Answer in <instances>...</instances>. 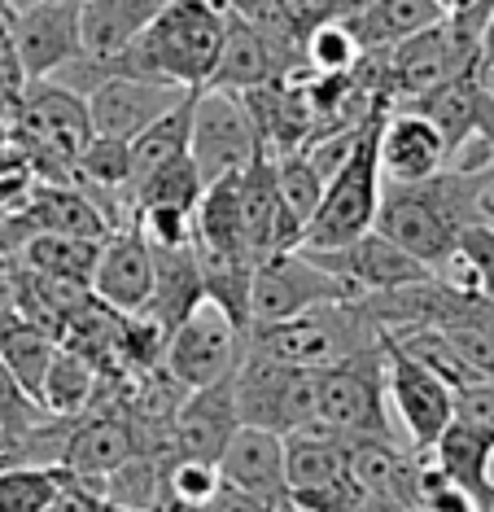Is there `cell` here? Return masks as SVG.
Masks as SVG:
<instances>
[{
    "mask_svg": "<svg viewBox=\"0 0 494 512\" xmlns=\"http://www.w3.org/2000/svg\"><path fill=\"white\" fill-rule=\"evenodd\" d=\"M228 31V5L223 0H171L140 36L114 57H92L105 75H132L149 84L202 88Z\"/></svg>",
    "mask_w": 494,
    "mask_h": 512,
    "instance_id": "6da1fadb",
    "label": "cell"
},
{
    "mask_svg": "<svg viewBox=\"0 0 494 512\" xmlns=\"http://www.w3.org/2000/svg\"><path fill=\"white\" fill-rule=\"evenodd\" d=\"M376 342H381V329L363 316L355 302H328V307H311L293 320L263 324V329L245 333V351L250 355L307 372H324Z\"/></svg>",
    "mask_w": 494,
    "mask_h": 512,
    "instance_id": "7a4b0ae2",
    "label": "cell"
},
{
    "mask_svg": "<svg viewBox=\"0 0 494 512\" xmlns=\"http://www.w3.org/2000/svg\"><path fill=\"white\" fill-rule=\"evenodd\" d=\"M381 114H372V119L363 123L350 158L328 176L320 206H315V215L307 219V228H302L298 250H337V246L355 241L359 232H368L376 224V202H381L376 132H381Z\"/></svg>",
    "mask_w": 494,
    "mask_h": 512,
    "instance_id": "3957f363",
    "label": "cell"
},
{
    "mask_svg": "<svg viewBox=\"0 0 494 512\" xmlns=\"http://www.w3.org/2000/svg\"><path fill=\"white\" fill-rule=\"evenodd\" d=\"M315 386H320V372L285 368L276 359H263L250 351L241 355L237 372H232V394H237L241 425L267 429V434H280V438L320 421Z\"/></svg>",
    "mask_w": 494,
    "mask_h": 512,
    "instance_id": "277c9868",
    "label": "cell"
},
{
    "mask_svg": "<svg viewBox=\"0 0 494 512\" xmlns=\"http://www.w3.org/2000/svg\"><path fill=\"white\" fill-rule=\"evenodd\" d=\"M363 298L350 281L324 272L311 254L285 250V254H267L263 263H254V281H250V329L263 324L293 320L311 307H328V302H355ZM245 329V333H250Z\"/></svg>",
    "mask_w": 494,
    "mask_h": 512,
    "instance_id": "5b68a950",
    "label": "cell"
},
{
    "mask_svg": "<svg viewBox=\"0 0 494 512\" xmlns=\"http://www.w3.org/2000/svg\"><path fill=\"white\" fill-rule=\"evenodd\" d=\"M245 355V337L210 298L197 302L188 316L167 333L162 346V368L180 381L184 390H202L210 381L232 377Z\"/></svg>",
    "mask_w": 494,
    "mask_h": 512,
    "instance_id": "8992f818",
    "label": "cell"
},
{
    "mask_svg": "<svg viewBox=\"0 0 494 512\" xmlns=\"http://www.w3.org/2000/svg\"><path fill=\"white\" fill-rule=\"evenodd\" d=\"M315 407H320V421L333 425L337 434H390L381 342L324 368L315 386Z\"/></svg>",
    "mask_w": 494,
    "mask_h": 512,
    "instance_id": "52a82bcc",
    "label": "cell"
},
{
    "mask_svg": "<svg viewBox=\"0 0 494 512\" xmlns=\"http://www.w3.org/2000/svg\"><path fill=\"white\" fill-rule=\"evenodd\" d=\"M258 136L250 127L237 92H219V88H197L193 92V127H188V158L202 171V180L219 176H237L250 167V158L258 154Z\"/></svg>",
    "mask_w": 494,
    "mask_h": 512,
    "instance_id": "ba28073f",
    "label": "cell"
},
{
    "mask_svg": "<svg viewBox=\"0 0 494 512\" xmlns=\"http://www.w3.org/2000/svg\"><path fill=\"white\" fill-rule=\"evenodd\" d=\"M385 351V394L394 399V412L403 421L416 451H429L438 434L455 421V390L442 377H433L425 364H416L390 333H381Z\"/></svg>",
    "mask_w": 494,
    "mask_h": 512,
    "instance_id": "9c48e42d",
    "label": "cell"
},
{
    "mask_svg": "<svg viewBox=\"0 0 494 512\" xmlns=\"http://www.w3.org/2000/svg\"><path fill=\"white\" fill-rule=\"evenodd\" d=\"M9 31H14V49L27 84L49 79L84 53V44H79V0H35L22 14H9Z\"/></svg>",
    "mask_w": 494,
    "mask_h": 512,
    "instance_id": "30bf717a",
    "label": "cell"
},
{
    "mask_svg": "<svg viewBox=\"0 0 494 512\" xmlns=\"http://www.w3.org/2000/svg\"><path fill=\"white\" fill-rule=\"evenodd\" d=\"M92 294L101 307L119 311V316H140L154 294V246L140 237L136 224L114 228L97 250L92 267Z\"/></svg>",
    "mask_w": 494,
    "mask_h": 512,
    "instance_id": "8fae6325",
    "label": "cell"
},
{
    "mask_svg": "<svg viewBox=\"0 0 494 512\" xmlns=\"http://www.w3.org/2000/svg\"><path fill=\"white\" fill-rule=\"evenodd\" d=\"M302 254H311L324 272L350 281L359 294H381V289H394V285H407V281L429 276L425 263L411 259L403 246H394V241L385 237V232H376V228L359 232L355 241H346V246H337V250H302Z\"/></svg>",
    "mask_w": 494,
    "mask_h": 512,
    "instance_id": "7c38bea8",
    "label": "cell"
},
{
    "mask_svg": "<svg viewBox=\"0 0 494 512\" xmlns=\"http://www.w3.org/2000/svg\"><path fill=\"white\" fill-rule=\"evenodd\" d=\"M451 145L420 110L398 106L394 114H381V132H376V162H381L385 184H416L446 167Z\"/></svg>",
    "mask_w": 494,
    "mask_h": 512,
    "instance_id": "4fadbf2b",
    "label": "cell"
},
{
    "mask_svg": "<svg viewBox=\"0 0 494 512\" xmlns=\"http://www.w3.org/2000/svg\"><path fill=\"white\" fill-rule=\"evenodd\" d=\"M219 482L267 508H289L285 438L254 425H237V434L228 438V447L219 456Z\"/></svg>",
    "mask_w": 494,
    "mask_h": 512,
    "instance_id": "5bb4252c",
    "label": "cell"
},
{
    "mask_svg": "<svg viewBox=\"0 0 494 512\" xmlns=\"http://www.w3.org/2000/svg\"><path fill=\"white\" fill-rule=\"evenodd\" d=\"M237 425H241V416H237L232 377L210 381V386L184 394L180 412H175V421H171V434H167V451L171 456L219 464L228 438L237 434Z\"/></svg>",
    "mask_w": 494,
    "mask_h": 512,
    "instance_id": "9a60e30c",
    "label": "cell"
},
{
    "mask_svg": "<svg viewBox=\"0 0 494 512\" xmlns=\"http://www.w3.org/2000/svg\"><path fill=\"white\" fill-rule=\"evenodd\" d=\"M184 92H193V88L149 84V79H132V75H105L101 84L84 97L88 119H92V136H119V141H132L140 127H149L158 114H167Z\"/></svg>",
    "mask_w": 494,
    "mask_h": 512,
    "instance_id": "2e32d148",
    "label": "cell"
},
{
    "mask_svg": "<svg viewBox=\"0 0 494 512\" xmlns=\"http://www.w3.org/2000/svg\"><path fill=\"white\" fill-rule=\"evenodd\" d=\"M140 451V434L136 425L127 421V412L119 403L110 412H84V416H70L66 425V438H62V451H57V464L79 477H92L101 482L110 469H119L127 456Z\"/></svg>",
    "mask_w": 494,
    "mask_h": 512,
    "instance_id": "e0dca14e",
    "label": "cell"
},
{
    "mask_svg": "<svg viewBox=\"0 0 494 512\" xmlns=\"http://www.w3.org/2000/svg\"><path fill=\"white\" fill-rule=\"evenodd\" d=\"M346 469L372 499L411 508L416 504L420 451L398 447L390 434H346Z\"/></svg>",
    "mask_w": 494,
    "mask_h": 512,
    "instance_id": "ac0fdd59",
    "label": "cell"
},
{
    "mask_svg": "<svg viewBox=\"0 0 494 512\" xmlns=\"http://www.w3.org/2000/svg\"><path fill=\"white\" fill-rule=\"evenodd\" d=\"M429 451H433V464H438V469L451 477L468 499H473L477 512L494 508V477H490L494 434L490 429H481L473 421H464V416H455Z\"/></svg>",
    "mask_w": 494,
    "mask_h": 512,
    "instance_id": "d6986e66",
    "label": "cell"
},
{
    "mask_svg": "<svg viewBox=\"0 0 494 512\" xmlns=\"http://www.w3.org/2000/svg\"><path fill=\"white\" fill-rule=\"evenodd\" d=\"M407 106L420 110L433 127H438V132L446 136V145H451V154H460L468 141H477L481 127H486V119L494 114V101L477 88L473 71L451 75L446 84L420 92V97H411Z\"/></svg>",
    "mask_w": 494,
    "mask_h": 512,
    "instance_id": "ffe728a7",
    "label": "cell"
},
{
    "mask_svg": "<svg viewBox=\"0 0 494 512\" xmlns=\"http://www.w3.org/2000/svg\"><path fill=\"white\" fill-rule=\"evenodd\" d=\"M18 215L31 232H57V237L105 241L114 232L101 206L84 189H70V184H40V189H31Z\"/></svg>",
    "mask_w": 494,
    "mask_h": 512,
    "instance_id": "44dd1931",
    "label": "cell"
},
{
    "mask_svg": "<svg viewBox=\"0 0 494 512\" xmlns=\"http://www.w3.org/2000/svg\"><path fill=\"white\" fill-rule=\"evenodd\" d=\"M202 298H206V289H202L197 250L193 246H154V294H149V307L140 311V316L154 320L162 333H171Z\"/></svg>",
    "mask_w": 494,
    "mask_h": 512,
    "instance_id": "7402d4cb",
    "label": "cell"
},
{
    "mask_svg": "<svg viewBox=\"0 0 494 512\" xmlns=\"http://www.w3.org/2000/svg\"><path fill=\"white\" fill-rule=\"evenodd\" d=\"M171 0H84L79 5V44L84 57H114L154 22Z\"/></svg>",
    "mask_w": 494,
    "mask_h": 512,
    "instance_id": "603a6c76",
    "label": "cell"
},
{
    "mask_svg": "<svg viewBox=\"0 0 494 512\" xmlns=\"http://www.w3.org/2000/svg\"><path fill=\"white\" fill-rule=\"evenodd\" d=\"M272 79H289L280 71V62L272 57L263 40L254 36L245 22L228 9V31H223V44H219V57H215V71L202 88H219V92H250V88H263Z\"/></svg>",
    "mask_w": 494,
    "mask_h": 512,
    "instance_id": "cb8c5ba5",
    "label": "cell"
},
{
    "mask_svg": "<svg viewBox=\"0 0 494 512\" xmlns=\"http://www.w3.org/2000/svg\"><path fill=\"white\" fill-rule=\"evenodd\" d=\"M438 18H442L438 0H372V5H363L359 14H350L341 22L350 27L359 53H390L394 44L433 27Z\"/></svg>",
    "mask_w": 494,
    "mask_h": 512,
    "instance_id": "d4e9b609",
    "label": "cell"
},
{
    "mask_svg": "<svg viewBox=\"0 0 494 512\" xmlns=\"http://www.w3.org/2000/svg\"><path fill=\"white\" fill-rule=\"evenodd\" d=\"M346 434H337L333 425L311 421L302 429L285 434V482L289 491L302 486H320L333 477H346Z\"/></svg>",
    "mask_w": 494,
    "mask_h": 512,
    "instance_id": "484cf974",
    "label": "cell"
},
{
    "mask_svg": "<svg viewBox=\"0 0 494 512\" xmlns=\"http://www.w3.org/2000/svg\"><path fill=\"white\" fill-rule=\"evenodd\" d=\"M97 250L101 241H84V237H57V232H31L22 241V259L31 272L49 276L62 285H92V267H97Z\"/></svg>",
    "mask_w": 494,
    "mask_h": 512,
    "instance_id": "4316f807",
    "label": "cell"
},
{
    "mask_svg": "<svg viewBox=\"0 0 494 512\" xmlns=\"http://www.w3.org/2000/svg\"><path fill=\"white\" fill-rule=\"evenodd\" d=\"M197 92V88H193ZM193 92H184L180 101L158 114L149 127H140V132L127 141V149H132V184L145 180L149 171H158L162 162H175L188 154V127H193Z\"/></svg>",
    "mask_w": 494,
    "mask_h": 512,
    "instance_id": "83f0119b",
    "label": "cell"
},
{
    "mask_svg": "<svg viewBox=\"0 0 494 512\" xmlns=\"http://www.w3.org/2000/svg\"><path fill=\"white\" fill-rule=\"evenodd\" d=\"M92 394H97V364H88L79 351L70 346H57L49 377L40 386V403L49 416H84L92 407Z\"/></svg>",
    "mask_w": 494,
    "mask_h": 512,
    "instance_id": "f1b7e54d",
    "label": "cell"
},
{
    "mask_svg": "<svg viewBox=\"0 0 494 512\" xmlns=\"http://www.w3.org/2000/svg\"><path fill=\"white\" fill-rule=\"evenodd\" d=\"M57 355V337L49 329L31 320H5L0 324V359L9 364V372L40 399V386L49 377V364Z\"/></svg>",
    "mask_w": 494,
    "mask_h": 512,
    "instance_id": "f546056e",
    "label": "cell"
},
{
    "mask_svg": "<svg viewBox=\"0 0 494 512\" xmlns=\"http://www.w3.org/2000/svg\"><path fill=\"white\" fill-rule=\"evenodd\" d=\"M223 5H228L232 14H237L245 27L272 49L280 71L285 75L298 71L302 66V31H298V22L289 18V9L280 5V0H223Z\"/></svg>",
    "mask_w": 494,
    "mask_h": 512,
    "instance_id": "4dcf8cb0",
    "label": "cell"
},
{
    "mask_svg": "<svg viewBox=\"0 0 494 512\" xmlns=\"http://www.w3.org/2000/svg\"><path fill=\"white\" fill-rule=\"evenodd\" d=\"M162 464H167V451H136V456H127L119 469L101 477V499L132 512H149L162 486Z\"/></svg>",
    "mask_w": 494,
    "mask_h": 512,
    "instance_id": "1f68e13d",
    "label": "cell"
},
{
    "mask_svg": "<svg viewBox=\"0 0 494 512\" xmlns=\"http://www.w3.org/2000/svg\"><path fill=\"white\" fill-rule=\"evenodd\" d=\"M390 337H394L398 346H403L411 359H416V364H425L433 377H442L455 394L481 386V377L464 364V355L451 346V337H446L442 329H433V324H420V329H403V333H390Z\"/></svg>",
    "mask_w": 494,
    "mask_h": 512,
    "instance_id": "d6a6232c",
    "label": "cell"
},
{
    "mask_svg": "<svg viewBox=\"0 0 494 512\" xmlns=\"http://www.w3.org/2000/svg\"><path fill=\"white\" fill-rule=\"evenodd\" d=\"M206 180L202 171L193 167V158H175L162 162L158 171H149L145 180L132 184V211L136 206H184V211H197V197H202Z\"/></svg>",
    "mask_w": 494,
    "mask_h": 512,
    "instance_id": "836d02e7",
    "label": "cell"
},
{
    "mask_svg": "<svg viewBox=\"0 0 494 512\" xmlns=\"http://www.w3.org/2000/svg\"><path fill=\"white\" fill-rule=\"evenodd\" d=\"M49 421H53V416L44 412V403L35 399V394L14 377V372H9L5 359H0V434L14 442V451L22 460H27V442L40 434Z\"/></svg>",
    "mask_w": 494,
    "mask_h": 512,
    "instance_id": "e575fe53",
    "label": "cell"
},
{
    "mask_svg": "<svg viewBox=\"0 0 494 512\" xmlns=\"http://www.w3.org/2000/svg\"><path fill=\"white\" fill-rule=\"evenodd\" d=\"M62 482V464H9L0 469V512H44Z\"/></svg>",
    "mask_w": 494,
    "mask_h": 512,
    "instance_id": "d590c367",
    "label": "cell"
},
{
    "mask_svg": "<svg viewBox=\"0 0 494 512\" xmlns=\"http://www.w3.org/2000/svg\"><path fill=\"white\" fill-rule=\"evenodd\" d=\"M75 171L84 176L88 189L119 197H132V149L119 136H92L88 149L75 158Z\"/></svg>",
    "mask_w": 494,
    "mask_h": 512,
    "instance_id": "8d00e7d4",
    "label": "cell"
},
{
    "mask_svg": "<svg viewBox=\"0 0 494 512\" xmlns=\"http://www.w3.org/2000/svg\"><path fill=\"white\" fill-rule=\"evenodd\" d=\"M359 62H363V53L341 18H328L320 27H311L307 40H302V66L315 75H346Z\"/></svg>",
    "mask_w": 494,
    "mask_h": 512,
    "instance_id": "74e56055",
    "label": "cell"
},
{
    "mask_svg": "<svg viewBox=\"0 0 494 512\" xmlns=\"http://www.w3.org/2000/svg\"><path fill=\"white\" fill-rule=\"evenodd\" d=\"M455 276L451 285L477 289L481 298L494 302V228L490 224H468L455 241Z\"/></svg>",
    "mask_w": 494,
    "mask_h": 512,
    "instance_id": "f35d334b",
    "label": "cell"
},
{
    "mask_svg": "<svg viewBox=\"0 0 494 512\" xmlns=\"http://www.w3.org/2000/svg\"><path fill=\"white\" fill-rule=\"evenodd\" d=\"M276 184H280V202H285V211L307 228V219L315 215V206H320V197H324V176L307 162V154L293 149V154L276 158Z\"/></svg>",
    "mask_w": 494,
    "mask_h": 512,
    "instance_id": "ab89813d",
    "label": "cell"
},
{
    "mask_svg": "<svg viewBox=\"0 0 494 512\" xmlns=\"http://www.w3.org/2000/svg\"><path fill=\"white\" fill-rule=\"evenodd\" d=\"M420 512H477L473 499H468L460 486L446 477L438 464H433V456H420V473H416V504Z\"/></svg>",
    "mask_w": 494,
    "mask_h": 512,
    "instance_id": "60d3db41",
    "label": "cell"
},
{
    "mask_svg": "<svg viewBox=\"0 0 494 512\" xmlns=\"http://www.w3.org/2000/svg\"><path fill=\"white\" fill-rule=\"evenodd\" d=\"M101 482H92V477H79L66 469V482L62 491H57L49 504H44V512H101Z\"/></svg>",
    "mask_w": 494,
    "mask_h": 512,
    "instance_id": "b9f144b4",
    "label": "cell"
},
{
    "mask_svg": "<svg viewBox=\"0 0 494 512\" xmlns=\"http://www.w3.org/2000/svg\"><path fill=\"white\" fill-rule=\"evenodd\" d=\"M455 416H464V421L494 434V381H481V386L455 394Z\"/></svg>",
    "mask_w": 494,
    "mask_h": 512,
    "instance_id": "7bdbcfd3",
    "label": "cell"
},
{
    "mask_svg": "<svg viewBox=\"0 0 494 512\" xmlns=\"http://www.w3.org/2000/svg\"><path fill=\"white\" fill-rule=\"evenodd\" d=\"M473 79H477V88L494 101V62H490V57H477V62H473Z\"/></svg>",
    "mask_w": 494,
    "mask_h": 512,
    "instance_id": "ee69618b",
    "label": "cell"
},
{
    "mask_svg": "<svg viewBox=\"0 0 494 512\" xmlns=\"http://www.w3.org/2000/svg\"><path fill=\"white\" fill-rule=\"evenodd\" d=\"M363 5H372V0H328V18H350V14H359Z\"/></svg>",
    "mask_w": 494,
    "mask_h": 512,
    "instance_id": "f6af8a7d",
    "label": "cell"
},
{
    "mask_svg": "<svg viewBox=\"0 0 494 512\" xmlns=\"http://www.w3.org/2000/svg\"><path fill=\"white\" fill-rule=\"evenodd\" d=\"M477 57H490V62H494V0H490L486 27H481V49H477Z\"/></svg>",
    "mask_w": 494,
    "mask_h": 512,
    "instance_id": "bcb514c9",
    "label": "cell"
},
{
    "mask_svg": "<svg viewBox=\"0 0 494 512\" xmlns=\"http://www.w3.org/2000/svg\"><path fill=\"white\" fill-rule=\"evenodd\" d=\"M477 141H481V149H486V158L494 162V114L486 119V127H481V136H477Z\"/></svg>",
    "mask_w": 494,
    "mask_h": 512,
    "instance_id": "7dc6e473",
    "label": "cell"
},
{
    "mask_svg": "<svg viewBox=\"0 0 494 512\" xmlns=\"http://www.w3.org/2000/svg\"><path fill=\"white\" fill-rule=\"evenodd\" d=\"M35 0H0V9H5V14H22V9H31Z\"/></svg>",
    "mask_w": 494,
    "mask_h": 512,
    "instance_id": "c3c4849f",
    "label": "cell"
},
{
    "mask_svg": "<svg viewBox=\"0 0 494 512\" xmlns=\"http://www.w3.org/2000/svg\"><path fill=\"white\" fill-rule=\"evenodd\" d=\"M442 5V14H455V9H468V5H477V0H438Z\"/></svg>",
    "mask_w": 494,
    "mask_h": 512,
    "instance_id": "681fc988",
    "label": "cell"
},
{
    "mask_svg": "<svg viewBox=\"0 0 494 512\" xmlns=\"http://www.w3.org/2000/svg\"><path fill=\"white\" fill-rule=\"evenodd\" d=\"M101 512H132V508H119V504H101Z\"/></svg>",
    "mask_w": 494,
    "mask_h": 512,
    "instance_id": "f907efd6",
    "label": "cell"
},
{
    "mask_svg": "<svg viewBox=\"0 0 494 512\" xmlns=\"http://www.w3.org/2000/svg\"><path fill=\"white\" fill-rule=\"evenodd\" d=\"M355 512H376V504H372V499H368V504H363V508H355Z\"/></svg>",
    "mask_w": 494,
    "mask_h": 512,
    "instance_id": "816d5d0a",
    "label": "cell"
},
{
    "mask_svg": "<svg viewBox=\"0 0 494 512\" xmlns=\"http://www.w3.org/2000/svg\"><path fill=\"white\" fill-rule=\"evenodd\" d=\"M267 512H289V508H267Z\"/></svg>",
    "mask_w": 494,
    "mask_h": 512,
    "instance_id": "f5cc1de1",
    "label": "cell"
},
{
    "mask_svg": "<svg viewBox=\"0 0 494 512\" xmlns=\"http://www.w3.org/2000/svg\"><path fill=\"white\" fill-rule=\"evenodd\" d=\"M79 5H84V0H79Z\"/></svg>",
    "mask_w": 494,
    "mask_h": 512,
    "instance_id": "db71d44e",
    "label": "cell"
},
{
    "mask_svg": "<svg viewBox=\"0 0 494 512\" xmlns=\"http://www.w3.org/2000/svg\"><path fill=\"white\" fill-rule=\"evenodd\" d=\"M490 512H494V508H490Z\"/></svg>",
    "mask_w": 494,
    "mask_h": 512,
    "instance_id": "11a10c76",
    "label": "cell"
}]
</instances>
